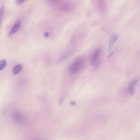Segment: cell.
I'll return each instance as SVG.
<instances>
[{"label": "cell", "mask_w": 140, "mask_h": 140, "mask_svg": "<svg viewBox=\"0 0 140 140\" xmlns=\"http://www.w3.org/2000/svg\"><path fill=\"white\" fill-rule=\"evenodd\" d=\"M84 60L82 58H78L70 64L69 68L70 74H74L79 72L83 67Z\"/></svg>", "instance_id": "cell-1"}, {"label": "cell", "mask_w": 140, "mask_h": 140, "mask_svg": "<svg viewBox=\"0 0 140 140\" xmlns=\"http://www.w3.org/2000/svg\"><path fill=\"white\" fill-rule=\"evenodd\" d=\"M101 52V49H97L94 52L91 57V65L94 69H96L98 67L100 61L99 56Z\"/></svg>", "instance_id": "cell-2"}, {"label": "cell", "mask_w": 140, "mask_h": 140, "mask_svg": "<svg viewBox=\"0 0 140 140\" xmlns=\"http://www.w3.org/2000/svg\"><path fill=\"white\" fill-rule=\"evenodd\" d=\"M139 80L138 79H133L132 81L129 84L128 87V91L129 94L133 95L134 93V89L136 85L138 82Z\"/></svg>", "instance_id": "cell-3"}, {"label": "cell", "mask_w": 140, "mask_h": 140, "mask_svg": "<svg viewBox=\"0 0 140 140\" xmlns=\"http://www.w3.org/2000/svg\"><path fill=\"white\" fill-rule=\"evenodd\" d=\"M118 38L119 36L118 35L115 33L112 34L109 39V50H110L112 49L116 42L118 40Z\"/></svg>", "instance_id": "cell-4"}, {"label": "cell", "mask_w": 140, "mask_h": 140, "mask_svg": "<svg viewBox=\"0 0 140 140\" xmlns=\"http://www.w3.org/2000/svg\"><path fill=\"white\" fill-rule=\"evenodd\" d=\"M13 117L14 121L17 123H22L24 121V117L19 112H14L13 114Z\"/></svg>", "instance_id": "cell-5"}, {"label": "cell", "mask_w": 140, "mask_h": 140, "mask_svg": "<svg viewBox=\"0 0 140 140\" xmlns=\"http://www.w3.org/2000/svg\"><path fill=\"white\" fill-rule=\"evenodd\" d=\"M21 25V22L20 21H17L16 22L15 24H14L11 30L10 31V32L9 33V35L10 36V35H14V34L16 32H17V30H18V29L20 28Z\"/></svg>", "instance_id": "cell-6"}, {"label": "cell", "mask_w": 140, "mask_h": 140, "mask_svg": "<svg viewBox=\"0 0 140 140\" xmlns=\"http://www.w3.org/2000/svg\"><path fill=\"white\" fill-rule=\"evenodd\" d=\"M23 69V65L22 64H19L16 65L13 67L12 70V74L14 75H16L19 74Z\"/></svg>", "instance_id": "cell-7"}, {"label": "cell", "mask_w": 140, "mask_h": 140, "mask_svg": "<svg viewBox=\"0 0 140 140\" xmlns=\"http://www.w3.org/2000/svg\"><path fill=\"white\" fill-rule=\"evenodd\" d=\"M5 6L2 5L0 8V27L1 26V23L2 22V19L3 18L4 14L5 12Z\"/></svg>", "instance_id": "cell-8"}, {"label": "cell", "mask_w": 140, "mask_h": 140, "mask_svg": "<svg viewBox=\"0 0 140 140\" xmlns=\"http://www.w3.org/2000/svg\"><path fill=\"white\" fill-rule=\"evenodd\" d=\"M7 61L5 60H2L0 61V71L3 70L6 67Z\"/></svg>", "instance_id": "cell-9"}, {"label": "cell", "mask_w": 140, "mask_h": 140, "mask_svg": "<svg viewBox=\"0 0 140 140\" xmlns=\"http://www.w3.org/2000/svg\"><path fill=\"white\" fill-rule=\"evenodd\" d=\"M69 55H70L69 53H66V54H64L61 57H60V58L58 60V62L61 63V62H62L63 61H64L67 58V57H69Z\"/></svg>", "instance_id": "cell-10"}, {"label": "cell", "mask_w": 140, "mask_h": 140, "mask_svg": "<svg viewBox=\"0 0 140 140\" xmlns=\"http://www.w3.org/2000/svg\"><path fill=\"white\" fill-rule=\"evenodd\" d=\"M25 1V0H16L15 2L17 5H21L23 4Z\"/></svg>", "instance_id": "cell-11"}, {"label": "cell", "mask_w": 140, "mask_h": 140, "mask_svg": "<svg viewBox=\"0 0 140 140\" xmlns=\"http://www.w3.org/2000/svg\"><path fill=\"white\" fill-rule=\"evenodd\" d=\"M70 104L72 105H75L76 104V103L74 101H72V102H70Z\"/></svg>", "instance_id": "cell-12"}, {"label": "cell", "mask_w": 140, "mask_h": 140, "mask_svg": "<svg viewBox=\"0 0 140 140\" xmlns=\"http://www.w3.org/2000/svg\"><path fill=\"white\" fill-rule=\"evenodd\" d=\"M63 99H61L59 101V104H62V102H63Z\"/></svg>", "instance_id": "cell-13"}, {"label": "cell", "mask_w": 140, "mask_h": 140, "mask_svg": "<svg viewBox=\"0 0 140 140\" xmlns=\"http://www.w3.org/2000/svg\"><path fill=\"white\" fill-rule=\"evenodd\" d=\"M49 35V34L48 32H46V33L45 34L44 36H45V37H48Z\"/></svg>", "instance_id": "cell-14"}, {"label": "cell", "mask_w": 140, "mask_h": 140, "mask_svg": "<svg viewBox=\"0 0 140 140\" xmlns=\"http://www.w3.org/2000/svg\"><path fill=\"white\" fill-rule=\"evenodd\" d=\"M58 0H50V1L51 2H56V1Z\"/></svg>", "instance_id": "cell-15"}]
</instances>
